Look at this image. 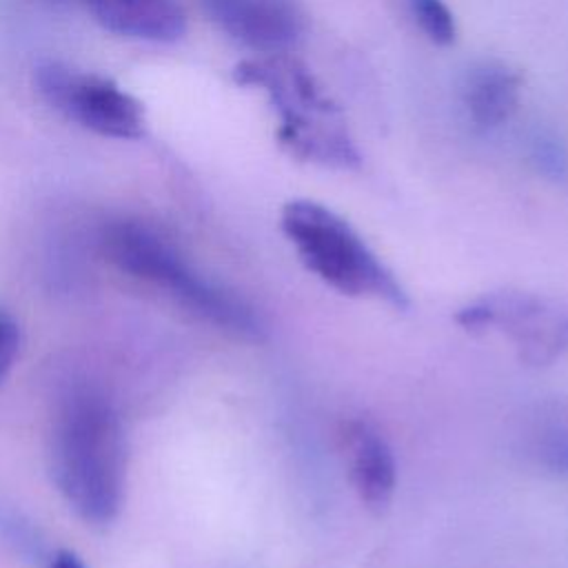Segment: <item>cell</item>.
I'll list each match as a JSON object with an SVG mask.
<instances>
[{"label":"cell","mask_w":568,"mask_h":568,"mask_svg":"<svg viewBox=\"0 0 568 568\" xmlns=\"http://www.w3.org/2000/svg\"><path fill=\"white\" fill-rule=\"evenodd\" d=\"M206 16L235 42L260 53H286L304 33L293 0H200Z\"/></svg>","instance_id":"obj_7"},{"label":"cell","mask_w":568,"mask_h":568,"mask_svg":"<svg viewBox=\"0 0 568 568\" xmlns=\"http://www.w3.org/2000/svg\"><path fill=\"white\" fill-rule=\"evenodd\" d=\"M282 231L304 266L335 291L351 297H373L395 308L408 306V297L393 271L331 209L311 200L286 202Z\"/></svg>","instance_id":"obj_3"},{"label":"cell","mask_w":568,"mask_h":568,"mask_svg":"<svg viewBox=\"0 0 568 568\" xmlns=\"http://www.w3.org/2000/svg\"><path fill=\"white\" fill-rule=\"evenodd\" d=\"M36 87L55 111L98 135L118 140L144 135L142 104L104 75L44 62L36 69Z\"/></svg>","instance_id":"obj_5"},{"label":"cell","mask_w":568,"mask_h":568,"mask_svg":"<svg viewBox=\"0 0 568 568\" xmlns=\"http://www.w3.org/2000/svg\"><path fill=\"white\" fill-rule=\"evenodd\" d=\"M49 568H87V566H84L73 552L60 550V552L53 557V561H51Z\"/></svg>","instance_id":"obj_14"},{"label":"cell","mask_w":568,"mask_h":568,"mask_svg":"<svg viewBox=\"0 0 568 568\" xmlns=\"http://www.w3.org/2000/svg\"><path fill=\"white\" fill-rule=\"evenodd\" d=\"M20 346V328L16 320L0 311V384L7 379Z\"/></svg>","instance_id":"obj_13"},{"label":"cell","mask_w":568,"mask_h":568,"mask_svg":"<svg viewBox=\"0 0 568 568\" xmlns=\"http://www.w3.org/2000/svg\"><path fill=\"white\" fill-rule=\"evenodd\" d=\"M100 244L106 260L120 271L164 288L202 320L244 337L260 335L262 324L253 308L200 275L158 229L140 220H115L104 226Z\"/></svg>","instance_id":"obj_2"},{"label":"cell","mask_w":568,"mask_h":568,"mask_svg":"<svg viewBox=\"0 0 568 568\" xmlns=\"http://www.w3.org/2000/svg\"><path fill=\"white\" fill-rule=\"evenodd\" d=\"M457 324L468 331L497 326L515 342L526 364L544 366L568 348V308L521 291L490 293L459 308Z\"/></svg>","instance_id":"obj_6"},{"label":"cell","mask_w":568,"mask_h":568,"mask_svg":"<svg viewBox=\"0 0 568 568\" xmlns=\"http://www.w3.org/2000/svg\"><path fill=\"white\" fill-rule=\"evenodd\" d=\"M348 459L351 484L366 508L382 513L395 493L397 466L388 442L382 433L362 419H351L342 428Z\"/></svg>","instance_id":"obj_8"},{"label":"cell","mask_w":568,"mask_h":568,"mask_svg":"<svg viewBox=\"0 0 568 568\" xmlns=\"http://www.w3.org/2000/svg\"><path fill=\"white\" fill-rule=\"evenodd\" d=\"M537 457L544 466L557 473H568V428L555 426L541 433L537 442Z\"/></svg>","instance_id":"obj_12"},{"label":"cell","mask_w":568,"mask_h":568,"mask_svg":"<svg viewBox=\"0 0 568 568\" xmlns=\"http://www.w3.org/2000/svg\"><path fill=\"white\" fill-rule=\"evenodd\" d=\"M521 78L504 64H481L470 71L464 87V104L479 126L506 122L519 104Z\"/></svg>","instance_id":"obj_10"},{"label":"cell","mask_w":568,"mask_h":568,"mask_svg":"<svg viewBox=\"0 0 568 568\" xmlns=\"http://www.w3.org/2000/svg\"><path fill=\"white\" fill-rule=\"evenodd\" d=\"M235 80L264 87L271 95L282 120L277 140L291 155L344 169L359 164V155L339 124L306 115V111L335 113V106L322 95L313 75L300 62H242L235 69Z\"/></svg>","instance_id":"obj_4"},{"label":"cell","mask_w":568,"mask_h":568,"mask_svg":"<svg viewBox=\"0 0 568 568\" xmlns=\"http://www.w3.org/2000/svg\"><path fill=\"white\" fill-rule=\"evenodd\" d=\"M49 457L55 486L84 521L115 519L124 495L126 448L118 410L100 390L73 386L62 395Z\"/></svg>","instance_id":"obj_1"},{"label":"cell","mask_w":568,"mask_h":568,"mask_svg":"<svg viewBox=\"0 0 568 568\" xmlns=\"http://www.w3.org/2000/svg\"><path fill=\"white\" fill-rule=\"evenodd\" d=\"M408 7L422 31L435 44H453L457 36L455 18L444 0H408Z\"/></svg>","instance_id":"obj_11"},{"label":"cell","mask_w":568,"mask_h":568,"mask_svg":"<svg viewBox=\"0 0 568 568\" xmlns=\"http://www.w3.org/2000/svg\"><path fill=\"white\" fill-rule=\"evenodd\" d=\"M106 31L149 40L175 42L186 31V16L178 0H82Z\"/></svg>","instance_id":"obj_9"}]
</instances>
